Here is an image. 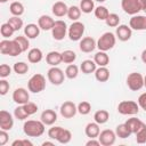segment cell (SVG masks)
<instances>
[{
  "label": "cell",
  "mask_w": 146,
  "mask_h": 146,
  "mask_svg": "<svg viewBox=\"0 0 146 146\" xmlns=\"http://www.w3.org/2000/svg\"><path fill=\"white\" fill-rule=\"evenodd\" d=\"M44 125L41 120H27L23 124V131L27 137H40L44 132Z\"/></svg>",
  "instance_id": "6da1fadb"
},
{
  "label": "cell",
  "mask_w": 146,
  "mask_h": 146,
  "mask_svg": "<svg viewBox=\"0 0 146 146\" xmlns=\"http://www.w3.org/2000/svg\"><path fill=\"white\" fill-rule=\"evenodd\" d=\"M48 137L57 140L60 144H68L72 139V133L70 130L62 127H52L48 130Z\"/></svg>",
  "instance_id": "7a4b0ae2"
},
{
  "label": "cell",
  "mask_w": 146,
  "mask_h": 146,
  "mask_svg": "<svg viewBox=\"0 0 146 146\" xmlns=\"http://www.w3.org/2000/svg\"><path fill=\"white\" fill-rule=\"evenodd\" d=\"M0 52L2 55H9L11 57L21 55L23 51L19 47V44L14 40H1L0 41Z\"/></svg>",
  "instance_id": "3957f363"
},
{
  "label": "cell",
  "mask_w": 146,
  "mask_h": 146,
  "mask_svg": "<svg viewBox=\"0 0 146 146\" xmlns=\"http://www.w3.org/2000/svg\"><path fill=\"white\" fill-rule=\"evenodd\" d=\"M115 42L116 35H114V33L112 32H105L97 40V48L102 51H108L115 46Z\"/></svg>",
  "instance_id": "277c9868"
},
{
  "label": "cell",
  "mask_w": 146,
  "mask_h": 146,
  "mask_svg": "<svg viewBox=\"0 0 146 146\" xmlns=\"http://www.w3.org/2000/svg\"><path fill=\"white\" fill-rule=\"evenodd\" d=\"M27 88L33 94H39L41 91H43V89L46 88V79L42 74H34L30 78L29 82H27Z\"/></svg>",
  "instance_id": "5b68a950"
},
{
  "label": "cell",
  "mask_w": 146,
  "mask_h": 146,
  "mask_svg": "<svg viewBox=\"0 0 146 146\" xmlns=\"http://www.w3.org/2000/svg\"><path fill=\"white\" fill-rule=\"evenodd\" d=\"M117 112L122 115H135L139 112V105L133 100H122L117 105Z\"/></svg>",
  "instance_id": "8992f818"
},
{
  "label": "cell",
  "mask_w": 146,
  "mask_h": 146,
  "mask_svg": "<svg viewBox=\"0 0 146 146\" xmlns=\"http://www.w3.org/2000/svg\"><path fill=\"white\" fill-rule=\"evenodd\" d=\"M127 86L132 91H138L144 87V76L138 72H132L127 76Z\"/></svg>",
  "instance_id": "52a82bcc"
},
{
  "label": "cell",
  "mask_w": 146,
  "mask_h": 146,
  "mask_svg": "<svg viewBox=\"0 0 146 146\" xmlns=\"http://www.w3.org/2000/svg\"><path fill=\"white\" fill-rule=\"evenodd\" d=\"M83 33H84V24L81 23V22H79V21L73 22L70 25L68 31H67L68 38L72 41H79V40H81Z\"/></svg>",
  "instance_id": "ba28073f"
},
{
  "label": "cell",
  "mask_w": 146,
  "mask_h": 146,
  "mask_svg": "<svg viewBox=\"0 0 146 146\" xmlns=\"http://www.w3.org/2000/svg\"><path fill=\"white\" fill-rule=\"evenodd\" d=\"M68 29H67V25L64 21H55V24L51 29V34H52V38L57 41H60L63 40L65 36H66V33H67Z\"/></svg>",
  "instance_id": "9c48e42d"
},
{
  "label": "cell",
  "mask_w": 146,
  "mask_h": 146,
  "mask_svg": "<svg viewBox=\"0 0 146 146\" xmlns=\"http://www.w3.org/2000/svg\"><path fill=\"white\" fill-rule=\"evenodd\" d=\"M47 76L49 82L54 86H59L64 82V72L57 66H51L47 72Z\"/></svg>",
  "instance_id": "30bf717a"
},
{
  "label": "cell",
  "mask_w": 146,
  "mask_h": 146,
  "mask_svg": "<svg viewBox=\"0 0 146 146\" xmlns=\"http://www.w3.org/2000/svg\"><path fill=\"white\" fill-rule=\"evenodd\" d=\"M121 7L125 14H129L132 16L137 15L141 10L139 0H121Z\"/></svg>",
  "instance_id": "8fae6325"
},
{
  "label": "cell",
  "mask_w": 146,
  "mask_h": 146,
  "mask_svg": "<svg viewBox=\"0 0 146 146\" xmlns=\"http://www.w3.org/2000/svg\"><path fill=\"white\" fill-rule=\"evenodd\" d=\"M115 139H116V133L110 129H105L100 131L98 136V140L100 141V145L103 146H112L115 143Z\"/></svg>",
  "instance_id": "7c38bea8"
},
{
  "label": "cell",
  "mask_w": 146,
  "mask_h": 146,
  "mask_svg": "<svg viewBox=\"0 0 146 146\" xmlns=\"http://www.w3.org/2000/svg\"><path fill=\"white\" fill-rule=\"evenodd\" d=\"M59 111H60V114H62L63 117H65V119H71V117H73V116L76 114V112H78V106H76L73 102L67 100V102H64V103L60 105Z\"/></svg>",
  "instance_id": "4fadbf2b"
},
{
  "label": "cell",
  "mask_w": 146,
  "mask_h": 146,
  "mask_svg": "<svg viewBox=\"0 0 146 146\" xmlns=\"http://www.w3.org/2000/svg\"><path fill=\"white\" fill-rule=\"evenodd\" d=\"M13 127H14L13 115L5 110L0 111V129L8 131V130H11Z\"/></svg>",
  "instance_id": "5bb4252c"
},
{
  "label": "cell",
  "mask_w": 146,
  "mask_h": 146,
  "mask_svg": "<svg viewBox=\"0 0 146 146\" xmlns=\"http://www.w3.org/2000/svg\"><path fill=\"white\" fill-rule=\"evenodd\" d=\"M30 99L29 91L24 88H16L13 92V100L18 105H24Z\"/></svg>",
  "instance_id": "9a60e30c"
},
{
  "label": "cell",
  "mask_w": 146,
  "mask_h": 146,
  "mask_svg": "<svg viewBox=\"0 0 146 146\" xmlns=\"http://www.w3.org/2000/svg\"><path fill=\"white\" fill-rule=\"evenodd\" d=\"M129 26L132 30H136V31H144V30H146V16L133 15L130 18Z\"/></svg>",
  "instance_id": "2e32d148"
},
{
  "label": "cell",
  "mask_w": 146,
  "mask_h": 146,
  "mask_svg": "<svg viewBox=\"0 0 146 146\" xmlns=\"http://www.w3.org/2000/svg\"><path fill=\"white\" fill-rule=\"evenodd\" d=\"M115 35L120 41H128L132 35V29L125 24H121L116 26Z\"/></svg>",
  "instance_id": "e0dca14e"
},
{
  "label": "cell",
  "mask_w": 146,
  "mask_h": 146,
  "mask_svg": "<svg viewBox=\"0 0 146 146\" xmlns=\"http://www.w3.org/2000/svg\"><path fill=\"white\" fill-rule=\"evenodd\" d=\"M97 47V42L95 41L94 38L91 36H86V38H82L80 40V43H79V48L82 52H91L95 50V48Z\"/></svg>",
  "instance_id": "ac0fdd59"
},
{
  "label": "cell",
  "mask_w": 146,
  "mask_h": 146,
  "mask_svg": "<svg viewBox=\"0 0 146 146\" xmlns=\"http://www.w3.org/2000/svg\"><path fill=\"white\" fill-rule=\"evenodd\" d=\"M41 121L46 124V125H51L54 124L56 121H57V114L55 111L52 110H44L42 113H41V116H40Z\"/></svg>",
  "instance_id": "d6986e66"
},
{
  "label": "cell",
  "mask_w": 146,
  "mask_h": 146,
  "mask_svg": "<svg viewBox=\"0 0 146 146\" xmlns=\"http://www.w3.org/2000/svg\"><path fill=\"white\" fill-rule=\"evenodd\" d=\"M51 10H52V14H54L55 16H57V17H63V16L67 15L68 7H67V5H66L65 2H63V1H57V2H55V3L52 5Z\"/></svg>",
  "instance_id": "ffe728a7"
},
{
  "label": "cell",
  "mask_w": 146,
  "mask_h": 146,
  "mask_svg": "<svg viewBox=\"0 0 146 146\" xmlns=\"http://www.w3.org/2000/svg\"><path fill=\"white\" fill-rule=\"evenodd\" d=\"M54 24H55V21L50 16H48V15H41L39 17V19H38V25L43 31L51 30L52 26H54Z\"/></svg>",
  "instance_id": "44dd1931"
},
{
  "label": "cell",
  "mask_w": 146,
  "mask_h": 146,
  "mask_svg": "<svg viewBox=\"0 0 146 146\" xmlns=\"http://www.w3.org/2000/svg\"><path fill=\"white\" fill-rule=\"evenodd\" d=\"M84 132L86 136L89 138H98L99 133H100V129H99V124L97 122H90L86 125L84 128Z\"/></svg>",
  "instance_id": "7402d4cb"
},
{
  "label": "cell",
  "mask_w": 146,
  "mask_h": 146,
  "mask_svg": "<svg viewBox=\"0 0 146 146\" xmlns=\"http://www.w3.org/2000/svg\"><path fill=\"white\" fill-rule=\"evenodd\" d=\"M40 30H41V29L39 27V25L31 23V24H27V25L24 27V34H25L29 39H35V38L39 36Z\"/></svg>",
  "instance_id": "603a6c76"
},
{
  "label": "cell",
  "mask_w": 146,
  "mask_h": 146,
  "mask_svg": "<svg viewBox=\"0 0 146 146\" xmlns=\"http://www.w3.org/2000/svg\"><path fill=\"white\" fill-rule=\"evenodd\" d=\"M46 62L50 66L59 65L63 62L62 60V52H58V51H50V52H48L47 56H46Z\"/></svg>",
  "instance_id": "cb8c5ba5"
},
{
  "label": "cell",
  "mask_w": 146,
  "mask_h": 146,
  "mask_svg": "<svg viewBox=\"0 0 146 146\" xmlns=\"http://www.w3.org/2000/svg\"><path fill=\"white\" fill-rule=\"evenodd\" d=\"M95 78L98 82H106L110 79V71L106 66H99L95 71Z\"/></svg>",
  "instance_id": "d4e9b609"
},
{
  "label": "cell",
  "mask_w": 146,
  "mask_h": 146,
  "mask_svg": "<svg viewBox=\"0 0 146 146\" xmlns=\"http://www.w3.org/2000/svg\"><path fill=\"white\" fill-rule=\"evenodd\" d=\"M43 58V54L39 48H32L29 52H27V59L30 63L36 64L39 62H41Z\"/></svg>",
  "instance_id": "484cf974"
},
{
  "label": "cell",
  "mask_w": 146,
  "mask_h": 146,
  "mask_svg": "<svg viewBox=\"0 0 146 146\" xmlns=\"http://www.w3.org/2000/svg\"><path fill=\"white\" fill-rule=\"evenodd\" d=\"M94 60H95V63H96L98 66H107L108 63H110V57H108V55L106 54V51L99 50V51L95 55Z\"/></svg>",
  "instance_id": "4316f807"
},
{
  "label": "cell",
  "mask_w": 146,
  "mask_h": 146,
  "mask_svg": "<svg viewBox=\"0 0 146 146\" xmlns=\"http://www.w3.org/2000/svg\"><path fill=\"white\" fill-rule=\"evenodd\" d=\"M125 124H127L128 128L130 129L131 133H136V132L143 127L144 122L140 121V120L137 119V117H130V119H128V120L125 121Z\"/></svg>",
  "instance_id": "83f0119b"
},
{
  "label": "cell",
  "mask_w": 146,
  "mask_h": 146,
  "mask_svg": "<svg viewBox=\"0 0 146 146\" xmlns=\"http://www.w3.org/2000/svg\"><path fill=\"white\" fill-rule=\"evenodd\" d=\"M96 66H97V64L95 63V60L86 59V60H83V62L81 63L80 68H81L82 73H84V74H90V73H94V72L96 71Z\"/></svg>",
  "instance_id": "f1b7e54d"
},
{
  "label": "cell",
  "mask_w": 146,
  "mask_h": 146,
  "mask_svg": "<svg viewBox=\"0 0 146 146\" xmlns=\"http://www.w3.org/2000/svg\"><path fill=\"white\" fill-rule=\"evenodd\" d=\"M110 119V113L106 110H99L94 114V120L98 124H104L108 121Z\"/></svg>",
  "instance_id": "f546056e"
},
{
  "label": "cell",
  "mask_w": 146,
  "mask_h": 146,
  "mask_svg": "<svg viewBox=\"0 0 146 146\" xmlns=\"http://www.w3.org/2000/svg\"><path fill=\"white\" fill-rule=\"evenodd\" d=\"M115 133H116V137L122 138V139H125V138L130 137V135H132L131 131H130V129L128 128V125L125 123L119 124L116 127V129H115Z\"/></svg>",
  "instance_id": "4dcf8cb0"
},
{
  "label": "cell",
  "mask_w": 146,
  "mask_h": 146,
  "mask_svg": "<svg viewBox=\"0 0 146 146\" xmlns=\"http://www.w3.org/2000/svg\"><path fill=\"white\" fill-rule=\"evenodd\" d=\"M9 11L13 16H22L24 14V6L18 1H14L9 6Z\"/></svg>",
  "instance_id": "1f68e13d"
},
{
  "label": "cell",
  "mask_w": 146,
  "mask_h": 146,
  "mask_svg": "<svg viewBox=\"0 0 146 146\" xmlns=\"http://www.w3.org/2000/svg\"><path fill=\"white\" fill-rule=\"evenodd\" d=\"M94 14H95L96 18H98L99 21H105L108 17L110 11H108V9L105 6H98V7L95 8Z\"/></svg>",
  "instance_id": "d6a6232c"
},
{
  "label": "cell",
  "mask_w": 146,
  "mask_h": 146,
  "mask_svg": "<svg viewBox=\"0 0 146 146\" xmlns=\"http://www.w3.org/2000/svg\"><path fill=\"white\" fill-rule=\"evenodd\" d=\"M81 13L82 11H81L80 7H78V6H71V7H68V10H67V17L71 21L75 22V21H78L80 18Z\"/></svg>",
  "instance_id": "836d02e7"
},
{
  "label": "cell",
  "mask_w": 146,
  "mask_h": 146,
  "mask_svg": "<svg viewBox=\"0 0 146 146\" xmlns=\"http://www.w3.org/2000/svg\"><path fill=\"white\" fill-rule=\"evenodd\" d=\"M80 9L84 14H90L92 10H95L94 0H81L80 1Z\"/></svg>",
  "instance_id": "e575fe53"
},
{
  "label": "cell",
  "mask_w": 146,
  "mask_h": 146,
  "mask_svg": "<svg viewBox=\"0 0 146 146\" xmlns=\"http://www.w3.org/2000/svg\"><path fill=\"white\" fill-rule=\"evenodd\" d=\"M0 33H1V35H2L5 39H7V38H10V36L15 33V30H14L13 26L7 22V23H3V24L1 25V27H0Z\"/></svg>",
  "instance_id": "d590c367"
},
{
  "label": "cell",
  "mask_w": 146,
  "mask_h": 146,
  "mask_svg": "<svg viewBox=\"0 0 146 146\" xmlns=\"http://www.w3.org/2000/svg\"><path fill=\"white\" fill-rule=\"evenodd\" d=\"M76 59V54L73 50H64L62 52V60L66 64H72Z\"/></svg>",
  "instance_id": "8d00e7d4"
},
{
  "label": "cell",
  "mask_w": 146,
  "mask_h": 146,
  "mask_svg": "<svg viewBox=\"0 0 146 146\" xmlns=\"http://www.w3.org/2000/svg\"><path fill=\"white\" fill-rule=\"evenodd\" d=\"M78 74H79V67L74 64H70L65 70V76L67 79H71V80L75 79L78 76Z\"/></svg>",
  "instance_id": "74e56055"
},
{
  "label": "cell",
  "mask_w": 146,
  "mask_h": 146,
  "mask_svg": "<svg viewBox=\"0 0 146 146\" xmlns=\"http://www.w3.org/2000/svg\"><path fill=\"white\" fill-rule=\"evenodd\" d=\"M105 23H106V25L110 26V27H116V26H119V24H120V17H119L117 14L112 13V14H110L108 17L105 19Z\"/></svg>",
  "instance_id": "f35d334b"
},
{
  "label": "cell",
  "mask_w": 146,
  "mask_h": 146,
  "mask_svg": "<svg viewBox=\"0 0 146 146\" xmlns=\"http://www.w3.org/2000/svg\"><path fill=\"white\" fill-rule=\"evenodd\" d=\"M15 41L19 44V47H21V49H22L23 52L26 51V50L29 49V47H30L29 38H27L26 35H18V36H16V38H15Z\"/></svg>",
  "instance_id": "ab89813d"
},
{
  "label": "cell",
  "mask_w": 146,
  "mask_h": 146,
  "mask_svg": "<svg viewBox=\"0 0 146 146\" xmlns=\"http://www.w3.org/2000/svg\"><path fill=\"white\" fill-rule=\"evenodd\" d=\"M14 116H15L17 120H19V121H23V120H26L30 115H29L27 112L24 110L23 105H21V106H17V107L14 110Z\"/></svg>",
  "instance_id": "60d3db41"
},
{
  "label": "cell",
  "mask_w": 146,
  "mask_h": 146,
  "mask_svg": "<svg viewBox=\"0 0 146 146\" xmlns=\"http://www.w3.org/2000/svg\"><path fill=\"white\" fill-rule=\"evenodd\" d=\"M8 23L13 26V29L16 31H19L22 27H23V19L19 17V16H13L8 19Z\"/></svg>",
  "instance_id": "b9f144b4"
},
{
  "label": "cell",
  "mask_w": 146,
  "mask_h": 146,
  "mask_svg": "<svg viewBox=\"0 0 146 146\" xmlns=\"http://www.w3.org/2000/svg\"><path fill=\"white\" fill-rule=\"evenodd\" d=\"M13 70L15 71V73L22 75V74L27 73V71H29V65H27L26 63H24V62H17V63L14 64Z\"/></svg>",
  "instance_id": "7bdbcfd3"
},
{
  "label": "cell",
  "mask_w": 146,
  "mask_h": 146,
  "mask_svg": "<svg viewBox=\"0 0 146 146\" xmlns=\"http://www.w3.org/2000/svg\"><path fill=\"white\" fill-rule=\"evenodd\" d=\"M135 135H136V141L138 144H145L146 143V124L144 123L143 127Z\"/></svg>",
  "instance_id": "ee69618b"
},
{
  "label": "cell",
  "mask_w": 146,
  "mask_h": 146,
  "mask_svg": "<svg viewBox=\"0 0 146 146\" xmlns=\"http://www.w3.org/2000/svg\"><path fill=\"white\" fill-rule=\"evenodd\" d=\"M90 111H91V105L89 102H81L78 105V112L81 115H87L90 113Z\"/></svg>",
  "instance_id": "f6af8a7d"
},
{
  "label": "cell",
  "mask_w": 146,
  "mask_h": 146,
  "mask_svg": "<svg viewBox=\"0 0 146 146\" xmlns=\"http://www.w3.org/2000/svg\"><path fill=\"white\" fill-rule=\"evenodd\" d=\"M23 107H24V110L27 112L29 115H32V114L36 113V111H38V105H36L35 103H32V102L25 103V104L23 105Z\"/></svg>",
  "instance_id": "bcb514c9"
},
{
  "label": "cell",
  "mask_w": 146,
  "mask_h": 146,
  "mask_svg": "<svg viewBox=\"0 0 146 146\" xmlns=\"http://www.w3.org/2000/svg\"><path fill=\"white\" fill-rule=\"evenodd\" d=\"M11 73V67L7 64H1L0 65V78L1 79H6L7 76H9Z\"/></svg>",
  "instance_id": "7dc6e473"
},
{
  "label": "cell",
  "mask_w": 146,
  "mask_h": 146,
  "mask_svg": "<svg viewBox=\"0 0 146 146\" xmlns=\"http://www.w3.org/2000/svg\"><path fill=\"white\" fill-rule=\"evenodd\" d=\"M9 88H10L9 82L7 80H5V79H1L0 80V95L5 96L9 91Z\"/></svg>",
  "instance_id": "c3c4849f"
},
{
  "label": "cell",
  "mask_w": 146,
  "mask_h": 146,
  "mask_svg": "<svg viewBox=\"0 0 146 146\" xmlns=\"http://www.w3.org/2000/svg\"><path fill=\"white\" fill-rule=\"evenodd\" d=\"M33 144L27 139H17L11 143V146H32Z\"/></svg>",
  "instance_id": "681fc988"
},
{
  "label": "cell",
  "mask_w": 146,
  "mask_h": 146,
  "mask_svg": "<svg viewBox=\"0 0 146 146\" xmlns=\"http://www.w3.org/2000/svg\"><path fill=\"white\" fill-rule=\"evenodd\" d=\"M8 132H7V130H2V129H0V146H3V145H6L7 144V141H8Z\"/></svg>",
  "instance_id": "f907efd6"
},
{
  "label": "cell",
  "mask_w": 146,
  "mask_h": 146,
  "mask_svg": "<svg viewBox=\"0 0 146 146\" xmlns=\"http://www.w3.org/2000/svg\"><path fill=\"white\" fill-rule=\"evenodd\" d=\"M138 105L140 108H143L146 112V92H143L139 97H138Z\"/></svg>",
  "instance_id": "816d5d0a"
},
{
  "label": "cell",
  "mask_w": 146,
  "mask_h": 146,
  "mask_svg": "<svg viewBox=\"0 0 146 146\" xmlns=\"http://www.w3.org/2000/svg\"><path fill=\"white\" fill-rule=\"evenodd\" d=\"M86 145L87 146H100V141L96 138H90V140H88Z\"/></svg>",
  "instance_id": "f5cc1de1"
},
{
  "label": "cell",
  "mask_w": 146,
  "mask_h": 146,
  "mask_svg": "<svg viewBox=\"0 0 146 146\" xmlns=\"http://www.w3.org/2000/svg\"><path fill=\"white\" fill-rule=\"evenodd\" d=\"M139 3H140L141 10H144L146 13V0H139Z\"/></svg>",
  "instance_id": "db71d44e"
},
{
  "label": "cell",
  "mask_w": 146,
  "mask_h": 146,
  "mask_svg": "<svg viewBox=\"0 0 146 146\" xmlns=\"http://www.w3.org/2000/svg\"><path fill=\"white\" fill-rule=\"evenodd\" d=\"M141 60L144 64H146V49L143 50V52H141Z\"/></svg>",
  "instance_id": "11a10c76"
},
{
  "label": "cell",
  "mask_w": 146,
  "mask_h": 146,
  "mask_svg": "<svg viewBox=\"0 0 146 146\" xmlns=\"http://www.w3.org/2000/svg\"><path fill=\"white\" fill-rule=\"evenodd\" d=\"M46 145H50V146H52L54 143H52V141H44V143H42V146H46Z\"/></svg>",
  "instance_id": "9f6ffc18"
},
{
  "label": "cell",
  "mask_w": 146,
  "mask_h": 146,
  "mask_svg": "<svg viewBox=\"0 0 146 146\" xmlns=\"http://www.w3.org/2000/svg\"><path fill=\"white\" fill-rule=\"evenodd\" d=\"M144 87H146V75L144 76Z\"/></svg>",
  "instance_id": "6f0895ef"
},
{
  "label": "cell",
  "mask_w": 146,
  "mask_h": 146,
  "mask_svg": "<svg viewBox=\"0 0 146 146\" xmlns=\"http://www.w3.org/2000/svg\"><path fill=\"white\" fill-rule=\"evenodd\" d=\"M95 1H97V2H100V3H102V2H105L106 0H95Z\"/></svg>",
  "instance_id": "680465c9"
},
{
  "label": "cell",
  "mask_w": 146,
  "mask_h": 146,
  "mask_svg": "<svg viewBox=\"0 0 146 146\" xmlns=\"http://www.w3.org/2000/svg\"><path fill=\"white\" fill-rule=\"evenodd\" d=\"M8 0H0V2H2V3H5V2H7Z\"/></svg>",
  "instance_id": "91938a15"
}]
</instances>
